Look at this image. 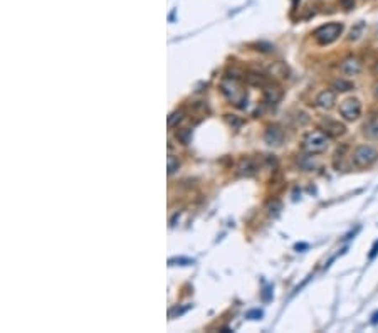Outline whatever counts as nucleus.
Returning a JSON list of instances; mask_svg holds the SVG:
<instances>
[{"instance_id": "f257e3e1", "label": "nucleus", "mask_w": 378, "mask_h": 333, "mask_svg": "<svg viewBox=\"0 0 378 333\" xmlns=\"http://www.w3.org/2000/svg\"><path fill=\"white\" fill-rule=\"evenodd\" d=\"M220 91L227 98V101L239 106V108H245V105H247V93H245V89L241 86L237 79H232L229 76L223 78L220 81Z\"/></svg>"}, {"instance_id": "f03ea898", "label": "nucleus", "mask_w": 378, "mask_h": 333, "mask_svg": "<svg viewBox=\"0 0 378 333\" xmlns=\"http://www.w3.org/2000/svg\"><path fill=\"white\" fill-rule=\"evenodd\" d=\"M328 135L323 133L321 130H313V131H308L306 135L303 137L301 140V150L308 155H318V153H323L326 152L329 145V140H328Z\"/></svg>"}, {"instance_id": "7ed1b4c3", "label": "nucleus", "mask_w": 378, "mask_h": 333, "mask_svg": "<svg viewBox=\"0 0 378 333\" xmlns=\"http://www.w3.org/2000/svg\"><path fill=\"white\" fill-rule=\"evenodd\" d=\"M343 29L344 25L341 22H329V24L321 25V27H318L313 32V39L319 46H329V44H333L343 34Z\"/></svg>"}, {"instance_id": "20e7f679", "label": "nucleus", "mask_w": 378, "mask_h": 333, "mask_svg": "<svg viewBox=\"0 0 378 333\" xmlns=\"http://www.w3.org/2000/svg\"><path fill=\"white\" fill-rule=\"evenodd\" d=\"M378 160V150L372 145H358L351 153V162L357 168H368Z\"/></svg>"}, {"instance_id": "39448f33", "label": "nucleus", "mask_w": 378, "mask_h": 333, "mask_svg": "<svg viewBox=\"0 0 378 333\" xmlns=\"http://www.w3.org/2000/svg\"><path fill=\"white\" fill-rule=\"evenodd\" d=\"M340 115L346 122H355L361 115V101L358 98H346L340 105Z\"/></svg>"}, {"instance_id": "423d86ee", "label": "nucleus", "mask_w": 378, "mask_h": 333, "mask_svg": "<svg viewBox=\"0 0 378 333\" xmlns=\"http://www.w3.org/2000/svg\"><path fill=\"white\" fill-rule=\"evenodd\" d=\"M319 130H321L323 133L328 135L329 138H340L346 133V126H344L341 122H338V120H331V118L321 120Z\"/></svg>"}, {"instance_id": "0eeeda50", "label": "nucleus", "mask_w": 378, "mask_h": 333, "mask_svg": "<svg viewBox=\"0 0 378 333\" xmlns=\"http://www.w3.org/2000/svg\"><path fill=\"white\" fill-rule=\"evenodd\" d=\"M363 69V63L358 59L357 56H348L341 61L340 64V71L343 72L344 76H358Z\"/></svg>"}, {"instance_id": "6e6552de", "label": "nucleus", "mask_w": 378, "mask_h": 333, "mask_svg": "<svg viewBox=\"0 0 378 333\" xmlns=\"http://www.w3.org/2000/svg\"><path fill=\"white\" fill-rule=\"evenodd\" d=\"M314 105L321 109H326V111L333 109L336 105V91H333V89L321 91V93L316 96V100H314Z\"/></svg>"}, {"instance_id": "1a4fd4ad", "label": "nucleus", "mask_w": 378, "mask_h": 333, "mask_svg": "<svg viewBox=\"0 0 378 333\" xmlns=\"http://www.w3.org/2000/svg\"><path fill=\"white\" fill-rule=\"evenodd\" d=\"M363 135L370 140H378V111H372L363 123Z\"/></svg>"}, {"instance_id": "9d476101", "label": "nucleus", "mask_w": 378, "mask_h": 333, "mask_svg": "<svg viewBox=\"0 0 378 333\" xmlns=\"http://www.w3.org/2000/svg\"><path fill=\"white\" fill-rule=\"evenodd\" d=\"M264 140L269 145H281L282 140H284V130L279 125H269L266 130V135H264Z\"/></svg>"}, {"instance_id": "9b49d317", "label": "nucleus", "mask_w": 378, "mask_h": 333, "mask_svg": "<svg viewBox=\"0 0 378 333\" xmlns=\"http://www.w3.org/2000/svg\"><path fill=\"white\" fill-rule=\"evenodd\" d=\"M264 100H266L267 105H277L282 100V89L277 84L267 83L264 86Z\"/></svg>"}, {"instance_id": "f8f14e48", "label": "nucleus", "mask_w": 378, "mask_h": 333, "mask_svg": "<svg viewBox=\"0 0 378 333\" xmlns=\"http://www.w3.org/2000/svg\"><path fill=\"white\" fill-rule=\"evenodd\" d=\"M258 170H259L258 162L254 158H251V157L242 158L239 162V167H237V172H239V175H242V177H252V175L258 174Z\"/></svg>"}, {"instance_id": "ddd939ff", "label": "nucleus", "mask_w": 378, "mask_h": 333, "mask_svg": "<svg viewBox=\"0 0 378 333\" xmlns=\"http://www.w3.org/2000/svg\"><path fill=\"white\" fill-rule=\"evenodd\" d=\"M331 86H333V89L341 91V93H346V91L355 89V84L350 81H344V79H335V81L331 83Z\"/></svg>"}, {"instance_id": "4468645a", "label": "nucleus", "mask_w": 378, "mask_h": 333, "mask_svg": "<svg viewBox=\"0 0 378 333\" xmlns=\"http://www.w3.org/2000/svg\"><path fill=\"white\" fill-rule=\"evenodd\" d=\"M183 118H185V109H177V111H173L170 116H168V126L170 128H175L178 126L180 122H183Z\"/></svg>"}, {"instance_id": "2eb2a0df", "label": "nucleus", "mask_w": 378, "mask_h": 333, "mask_svg": "<svg viewBox=\"0 0 378 333\" xmlns=\"http://www.w3.org/2000/svg\"><path fill=\"white\" fill-rule=\"evenodd\" d=\"M363 32H365V22H358V24L350 31L348 41H358V39L363 35Z\"/></svg>"}, {"instance_id": "dca6fc26", "label": "nucleus", "mask_w": 378, "mask_h": 333, "mask_svg": "<svg viewBox=\"0 0 378 333\" xmlns=\"http://www.w3.org/2000/svg\"><path fill=\"white\" fill-rule=\"evenodd\" d=\"M178 167H180L178 158L170 153V155H168V158H167V170H168V175H173L175 172L178 170Z\"/></svg>"}, {"instance_id": "f3484780", "label": "nucleus", "mask_w": 378, "mask_h": 333, "mask_svg": "<svg viewBox=\"0 0 378 333\" xmlns=\"http://www.w3.org/2000/svg\"><path fill=\"white\" fill-rule=\"evenodd\" d=\"M190 137H192V131H190V130H178L177 131V138L180 141H182L183 145H189Z\"/></svg>"}, {"instance_id": "a211bd4d", "label": "nucleus", "mask_w": 378, "mask_h": 333, "mask_svg": "<svg viewBox=\"0 0 378 333\" xmlns=\"http://www.w3.org/2000/svg\"><path fill=\"white\" fill-rule=\"evenodd\" d=\"M267 209H269V214H271V215H277L279 210L282 209V206H281V202H279V200H273V202L269 204V207H267Z\"/></svg>"}, {"instance_id": "6ab92c4d", "label": "nucleus", "mask_w": 378, "mask_h": 333, "mask_svg": "<svg viewBox=\"0 0 378 333\" xmlns=\"http://www.w3.org/2000/svg\"><path fill=\"white\" fill-rule=\"evenodd\" d=\"M338 2L344 10H351L355 7V0H338Z\"/></svg>"}, {"instance_id": "aec40b11", "label": "nucleus", "mask_w": 378, "mask_h": 333, "mask_svg": "<svg viewBox=\"0 0 378 333\" xmlns=\"http://www.w3.org/2000/svg\"><path fill=\"white\" fill-rule=\"evenodd\" d=\"M258 47H260L259 51H262V53H271V51H274L273 44H267V42H259Z\"/></svg>"}, {"instance_id": "412c9836", "label": "nucleus", "mask_w": 378, "mask_h": 333, "mask_svg": "<svg viewBox=\"0 0 378 333\" xmlns=\"http://www.w3.org/2000/svg\"><path fill=\"white\" fill-rule=\"evenodd\" d=\"M260 316H262V312H260V310H252V312L247 313V318H252V320H258Z\"/></svg>"}, {"instance_id": "4be33fe9", "label": "nucleus", "mask_w": 378, "mask_h": 333, "mask_svg": "<svg viewBox=\"0 0 378 333\" xmlns=\"http://www.w3.org/2000/svg\"><path fill=\"white\" fill-rule=\"evenodd\" d=\"M173 263H187V264H192V261H190V259H183V258L170 259V264H173Z\"/></svg>"}, {"instance_id": "5701e85b", "label": "nucleus", "mask_w": 378, "mask_h": 333, "mask_svg": "<svg viewBox=\"0 0 378 333\" xmlns=\"http://www.w3.org/2000/svg\"><path fill=\"white\" fill-rule=\"evenodd\" d=\"M378 254V241L375 244H373V247H372V252H370V259H373L375 256Z\"/></svg>"}, {"instance_id": "b1692460", "label": "nucleus", "mask_w": 378, "mask_h": 333, "mask_svg": "<svg viewBox=\"0 0 378 333\" xmlns=\"http://www.w3.org/2000/svg\"><path fill=\"white\" fill-rule=\"evenodd\" d=\"M373 94H375V98L378 100V83L375 84V86H373Z\"/></svg>"}]
</instances>
